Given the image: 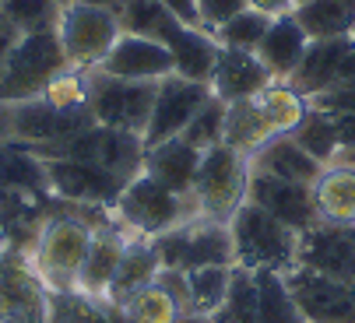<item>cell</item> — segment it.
<instances>
[{"label":"cell","mask_w":355,"mask_h":323,"mask_svg":"<svg viewBox=\"0 0 355 323\" xmlns=\"http://www.w3.org/2000/svg\"><path fill=\"white\" fill-rule=\"evenodd\" d=\"M113 218L110 207H88V204H67L57 200V211L42 222L35 246H32V267L46 281L49 292H71L78 285V271L85 263V253L92 246V232Z\"/></svg>","instance_id":"6da1fadb"},{"label":"cell","mask_w":355,"mask_h":323,"mask_svg":"<svg viewBox=\"0 0 355 323\" xmlns=\"http://www.w3.org/2000/svg\"><path fill=\"white\" fill-rule=\"evenodd\" d=\"M232 232V250H236V267L246 271H278L288 274L299 260V232L282 225L278 218L253 200H246L229 222Z\"/></svg>","instance_id":"7a4b0ae2"},{"label":"cell","mask_w":355,"mask_h":323,"mask_svg":"<svg viewBox=\"0 0 355 323\" xmlns=\"http://www.w3.org/2000/svg\"><path fill=\"white\" fill-rule=\"evenodd\" d=\"M113 214H116V222H120L130 236H141V239H155V236H162V232H173V229H180V225L200 218L193 193H190V197L173 193V190L162 186L159 180H151L148 173H137V176L123 186V193H120Z\"/></svg>","instance_id":"3957f363"},{"label":"cell","mask_w":355,"mask_h":323,"mask_svg":"<svg viewBox=\"0 0 355 323\" xmlns=\"http://www.w3.org/2000/svg\"><path fill=\"white\" fill-rule=\"evenodd\" d=\"M67 67L71 64L64 57V46H60L57 28L21 35V42L15 46L4 74H0V105L39 98Z\"/></svg>","instance_id":"277c9868"},{"label":"cell","mask_w":355,"mask_h":323,"mask_svg":"<svg viewBox=\"0 0 355 323\" xmlns=\"http://www.w3.org/2000/svg\"><path fill=\"white\" fill-rule=\"evenodd\" d=\"M246 190H250V158L243 151L222 141L200 155V169L193 180V200L200 218L229 225L232 214L246 204Z\"/></svg>","instance_id":"5b68a950"},{"label":"cell","mask_w":355,"mask_h":323,"mask_svg":"<svg viewBox=\"0 0 355 323\" xmlns=\"http://www.w3.org/2000/svg\"><path fill=\"white\" fill-rule=\"evenodd\" d=\"M28 148V144H25ZM39 158H74V162H88V166L110 169L116 176H123L127 183L144 173V137L127 134V130H113L103 123H92L81 134L60 141V144H46V148H28Z\"/></svg>","instance_id":"8992f818"},{"label":"cell","mask_w":355,"mask_h":323,"mask_svg":"<svg viewBox=\"0 0 355 323\" xmlns=\"http://www.w3.org/2000/svg\"><path fill=\"white\" fill-rule=\"evenodd\" d=\"M159 81H123L103 71H88V113L95 123L144 137Z\"/></svg>","instance_id":"52a82bcc"},{"label":"cell","mask_w":355,"mask_h":323,"mask_svg":"<svg viewBox=\"0 0 355 323\" xmlns=\"http://www.w3.org/2000/svg\"><path fill=\"white\" fill-rule=\"evenodd\" d=\"M166 271H197V267H236L232 232L225 222L193 218L173 232L151 239Z\"/></svg>","instance_id":"ba28073f"},{"label":"cell","mask_w":355,"mask_h":323,"mask_svg":"<svg viewBox=\"0 0 355 323\" xmlns=\"http://www.w3.org/2000/svg\"><path fill=\"white\" fill-rule=\"evenodd\" d=\"M120 32H123V25H120L116 15H110L103 8H92V4H81V0L67 4L60 11V21H57L64 57L74 71H95L106 60L113 42L120 39Z\"/></svg>","instance_id":"9c48e42d"},{"label":"cell","mask_w":355,"mask_h":323,"mask_svg":"<svg viewBox=\"0 0 355 323\" xmlns=\"http://www.w3.org/2000/svg\"><path fill=\"white\" fill-rule=\"evenodd\" d=\"M0 323H49V288L21 250H0Z\"/></svg>","instance_id":"30bf717a"},{"label":"cell","mask_w":355,"mask_h":323,"mask_svg":"<svg viewBox=\"0 0 355 323\" xmlns=\"http://www.w3.org/2000/svg\"><path fill=\"white\" fill-rule=\"evenodd\" d=\"M8 110V134L4 141H18L28 148H46V144H60L74 134H81L85 127H92V113L88 110H60V105L46 102V98H28V102H15L4 105Z\"/></svg>","instance_id":"8fae6325"},{"label":"cell","mask_w":355,"mask_h":323,"mask_svg":"<svg viewBox=\"0 0 355 323\" xmlns=\"http://www.w3.org/2000/svg\"><path fill=\"white\" fill-rule=\"evenodd\" d=\"M46 166V186L57 200L67 204H88V207H116L127 180L110 173V169H98L88 166V162H74V158H42Z\"/></svg>","instance_id":"7c38bea8"},{"label":"cell","mask_w":355,"mask_h":323,"mask_svg":"<svg viewBox=\"0 0 355 323\" xmlns=\"http://www.w3.org/2000/svg\"><path fill=\"white\" fill-rule=\"evenodd\" d=\"M211 95L215 91L205 81H190V78H180V74L162 78L159 91H155V105H151L148 130H144V148H155L162 141L180 137Z\"/></svg>","instance_id":"4fadbf2b"},{"label":"cell","mask_w":355,"mask_h":323,"mask_svg":"<svg viewBox=\"0 0 355 323\" xmlns=\"http://www.w3.org/2000/svg\"><path fill=\"white\" fill-rule=\"evenodd\" d=\"M285 281L306 323H355V285L324 278L306 267H292Z\"/></svg>","instance_id":"5bb4252c"},{"label":"cell","mask_w":355,"mask_h":323,"mask_svg":"<svg viewBox=\"0 0 355 323\" xmlns=\"http://www.w3.org/2000/svg\"><path fill=\"white\" fill-rule=\"evenodd\" d=\"M295 267H306L324 278L355 285V225H331L317 222L299 236V260Z\"/></svg>","instance_id":"9a60e30c"},{"label":"cell","mask_w":355,"mask_h":323,"mask_svg":"<svg viewBox=\"0 0 355 323\" xmlns=\"http://www.w3.org/2000/svg\"><path fill=\"white\" fill-rule=\"evenodd\" d=\"M246 200L264 207L271 218H278L282 225H288L299 236L320 222L317 218V207H313V190L302 186V183H292V180H278L271 173H253L250 169Z\"/></svg>","instance_id":"2e32d148"},{"label":"cell","mask_w":355,"mask_h":323,"mask_svg":"<svg viewBox=\"0 0 355 323\" xmlns=\"http://www.w3.org/2000/svg\"><path fill=\"white\" fill-rule=\"evenodd\" d=\"M95 71H103L110 78H123V81H162V78L176 74V64L159 39H148L137 32H120V39L113 42L106 60Z\"/></svg>","instance_id":"e0dca14e"},{"label":"cell","mask_w":355,"mask_h":323,"mask_svg":"<svg viewBox=\"0 0 355 323\" xmlns=\"http://www.w3.org/2000/svg\"><path fill=\"white\" fill-rule=\"evenodd\" d=\"M127 243H130V232L116 222V214H113L106 225H98L92 232V246H88L85 263H81V271H78L74 292L106 299V292H110V285H113V278L120 271V260L127 253Z\"/></svg>","instance_id":"ac0fdd59"},{"label":"cell","mask_w":355,"mask_h":323,"mask_svg":"<svg viewBox=\"0 0 355 323\" xmlns=\"http://www.w3.org/2000/svg\"><path fill=\"white\" fill-rule=\"evenodd\" d=\"M211 91L222 98V102H243V98H253L257 91H264L271 85V74L268 67L257 60V53H246V49H229V46H218L215 53V71H211Z\"/></svg>","instance_id":"d6986e66"},{"label":"cell","mask_w":355,"mask_h":323,"mask_svg":"<svg viewBox=\"0 0 355 323\" xmlns=\"http://www.w3.org/2000/svg\"><path fill=\"white\" fill-rule=\"evenodd\" d=\"M306 46H310V35L302 32L295 15H278L271 18L264 42L257 46V60L268 67L271 81H292L302 57H306Z\"/></svg>","instance_id":"ffe728a7"},{"label":"cell","mask_w":355,"mask_h":323,"mask_svg":"<svg viewBox=\"0 0 355 323\" xmlns=\"http://www.w3.org/2000/svg\"><path fill=\"white\" fill-rule=\"evenodd\" d=\"M355 39H310L306 46V57H302L299 71L292 74V88L306 98H317L324 91H331L338 85V74H341V64L348 57Z\"/></svg>","instance_id":"44dd1931"},{"label":"cell","mask_w":355,"mask_h":323,"mask_svg":"<svg viewBox=\"0 0 355 323\" xmlns=\"http://www.w3.org/2000/svg\"><path fill=\"white\" fill-rule=\"evenodd\" d=\"M250 169L253 173H271L278 180H292V183H302V186H313L317 176L324 173V166L292 134H282V137L268 141L261 151H253Z\"/></svg>","instance_id":"7402d4cb"},{"label":"cell","mask_w":355,"mask_h":323,"mask_svg":"<svg viewBox=\"0 0 355 323\" xmlns=\"http://www.w3.org/2000/svg\"><path fill=\"white\" fill-rule=\"evenodd\" d=\"M200 155L205 151L190 148L183 137H173V141H162V144L144 151V173L151 180H159L162 186H169L173 193L190 197L197 169H200Z\"/></svg>","instance_id":"603a6c76"},{"label":"cell","mask_w":355,"mask_h":323,"mask_svg":"<svg viewBox=\"0 0 355 323\" xmlns=\"http://www.w3.org/2000/svg\"><path fill=\"white\" fill-rule=\"evenodd\" d=\"M310 190H313V207L320 222L355 225V166L331 162Z\"/></svg>","instance_id":"cb8c5ba5"},{"label":"cell","mask_w":355,"mask_h":323,"mask_svg":"<svg viewBox=\"0 0 355 323\" xmlns=\"http://www.w3.org/2000/svg\"><path fill=\"white\" fill-rule=\"evenodd\" d=\"M159 271H162V260H159V253H155V243L141 239V236H130L127 253H123V260H120V271H116V278H113L106 299L123 309L141 288H148L151 281L159 278Z\"/></svg>","instance_id":"d4e9b609"},{"label":"cell","mask_w":355,"mask_h":323,"mask_svg":"<svg viewBox=\"0 0 355 323\" xmlns=\"http://www.w3.org/2000/svg\"><path fill=\"white\" fill-rule=\"evenodd\" d=\"M282 137L264 110V102L253 95V98H243V102H232L229 113H225V144L243 151L246 158L253 151H261L268 141Z\"/></svg>","instance_id":"484cf974"},{"label":"cell","mask_w":355,"mask_h":323,"mask_svg":"<svg viewBox=\"0 0 355 323\" xmlns=\"http://www.w3.org/2000/svg\"><path fill=\"white\" fill-rule=\"evenodd\" d=\"M292 15L310 39H352L355 35V0H306Z\"/></svg>","instance_id":"4316f807"},{"label":"cell","mask_w":355,"mask_h":323,"mask_svg":"<svg viewBox=\"0 0 355 323\" xmlns=\"http://www.w3.org/2000/svg\"><path fill=\"white\" fill-rule=\"evenodd\" d=\"M0 190L15 193H35L46 197V166L35 151H28L18 141H0Z\"/></svg>","instance_id":"83f0119b"},{"label":"cell","mask_w":355,"mask_h":323,"mask_svg":"<svg viewBox=\"0 0 355 323\" xmlns=\"http://www.w3.org/2000/svg\"><path fill=\"white\" fill-rule=\"evenodd\" d=\"M49 323H130L120 306L85 292H49Z\"/></svg>","instance_id":"f1b7e54d"},{"label":"cell","mask_w":355,"mask_h":323,"mask_svg":"<svg viewBox=\"0 0 355 323\" xmlns=\"http://www.w3.org/2000/svg\"><path fill=\"white\" fill-rule=\"evenodd\" d=\"M253 281H257V323H306L285 274L253 271Z\"/></svg>","instance_id":"f546056e"},{"label":"cell","mask_w":355,"mask_h":323,"mask_svg":"<svg viewBox=\"0 0 355 323\" xmlns=\"http://www.w3.org/2000/svg\"><path fill=\"white\" fill-rule=\"evenodd\" d=\"M229 285H232V267H197V271H187V302H190V313L215 316L218 306L229 295Z\"/></svg>","instance_id":"4dcf8cb0"},{"label":"cell","mask_w":355,"mask_h":323,"mask_svg":"<svg viewBox=\"0 0 355 323\" xmlns=\"http://www.w3.org/2000/svg\"><path fill=\"white\" fill-rule=\"evenodd\" d=\"M292 137H295L302 148H306V151L320 162V166H331V162L338 158V148H341L334 116L324 113V110H317L313 102H310V113L302 116V123L292 130Z\"/></svg>","instance_id":"1f68e13d"},{"label":"cell","mask_w":355,"mask_h":323,"mask_svg":"<svg viewBox=\"0 0 355 323\" xmlns=\"http://www.w3.org/2000/svg\"><path fill=\"white\" fill-rule=\"evenodd\" d=\"M130 323H180L183 306L176 302V295L155 278L148 288H141L127 306H123Z\"/></svg>","instance_id":"d6a6232c"},{"label":"cell","mask_w":355,"mask_h":323,"mask_svg":"<svg viewBox=\"0 0 355 323\" xmlns=\"http://www.w3.org/2000/svg\"><path fill=\"white\" fill-rule=\"evenodd\" d=\"M211 323H257V281L246 267H232V285Z\"/></svg>","instance_id":"836d02e7"},{"label":"cell","mask_w":355,"mask_h":323,"mask_svg":"<svg viewBox=\"0 0 355 323\" xmlns=\"http://www.w3.org/2000/svg\"><path fill=\"white\" fill-rule=\"evenodd\" d=\"M271 28V15L257 11V8H246L239 11L236 18H229L218 32H215V42L218 46H229V49H246V53H257V46L264 42Z\"/></svg>","instance_id":"e575fe53"},{"label":"cell","mask_w":355,"mask_h":323,"mask_svg":"<svg viewBox=\"0 0 355 323\" xmlns=\"http://www.w3.org/2000/svg\"><path fill=\"white\" fill-rule=\"evenodd\" d=\"M225 113H229V102H222L218 95H211L205 105H200V113L187 123V130L180 134L190 148L197 151H208L215 144L225 141Z\"/></svg>","instance_id":"d590c367"},{"label":"cell","mask_w":355,"mask_h":323,"mask_svg":"<svg viewBox=\"0 0 355 323\" xmlns=\"http://www.w3.org/2000/svg\"><path fill=\"white\" fill-rule=\"evenodd\" d=\"M0 11L11 18V25L28 35V32H49L60 21V4L57 0H0Z\"/></svg>","instance_id":"8d00e7d4"},{"label":"cell","mask_w":355,"mask_h":323,"mask_svg":"<svg viewBox=\"0 0 355 323\" xmlns=\"http://www.w3.org/2000/svg\"><path fill=\"white\" fill-rule=\"evenodd\" d=\"M197 4V18H200V28L205 32H218L229 18H236L239 11H246L250 4L246 0H193Z\"/></svg>","instance_id":"74e56055"},{"label":"cell","mask_w":355,"mask_h":323,"mask_svg":"<svg viewBox=\"0 0 355 323\" xmlns=\"http://www.w3.org/2000/svg\"><path fill=\"white\" fill-rule=\"evenodd\" d=\"M334 116V127H338V158L341 166H355V113H331Z\"/></svg>","instance_id":"f35d334b"},{"label":"cell","mask_w":355,"mask_h":323,"mask_svg":"<svg viewBox=\"0 0 355 323\" xmlns=\"http://www.w3.org/2000/svg\"><path fill=\"white\" fill-rule=\"evenodd\" d=\"M21 42V32L11 25V18L0 11V74H4V67H8V60H11V53H15V46Z\"/></svg>","instance_id":"ab89813d"},{"label":"cell","mask_w":355,"mask_h":323,"mask_svg":"<svg viewBox=\"0 0 355 323\" xmlns=\"http://www.w3.org/2000/svg\"><path fill=\"white\" fill-rule=\"evenodd\" d=\"M162 8H169L180 21H187V25H193V28H200V18H197V4L193 0H159Z\"/></svg>","instance_id":"60d3db41"},{"label":"cell","mask_w":355,"mask_h":323,"mask_svg":"<svg viewBox=\"0 0 355 323\" xmlns=\"http://www.w3.org/2000/svg\"><path fill=\"white\" fill-rule=\"evenodd\" d=\"M246 4L257 8V11H264V15H271V18L292 15V11H295V0H246Z\"/></svg>","instance_id":"b9f144b4"},{"label":"cell","mask_w":355,"mask_h":323,"mask_svg":"<svg viewBox=\"0 0 355 323\" xmlns=\"http://www.w3.org/2000/svg\"><path fill=\"white\" fill-rule=\"evenodd\" d=\"M81 4H92V8H103V11H110V15H123V8H127V0H81Z\"/></svg>","instance_id":"7bdbcfd3"},{"label":"cell","mask_w":355,"mask_h":323,"mask_svg":"<svg viewBox=\"0 0 355 323\" xmlns=\"http://www.w3.org/2000/svg\"><path fill=\"white\" fill-rule=\"evenodd\" d=\"M57 4H60V8H67V4H74V0H57Z\"/></svg>","instance_id":"ee69618b"},{"label":"cell","mask_w":355,"mask_h":323,"mask_svg":"<svg viewBox=\"0 0 355 323\" xmlns=\"http://www.w3.org/2000/svg\"><path fill=\"white\" fill-rule=\"evenodd\" d=\"M352 39H355V35H352Z\"/></svg>","instance_id":"f6af8a7d"}]
</instances>
